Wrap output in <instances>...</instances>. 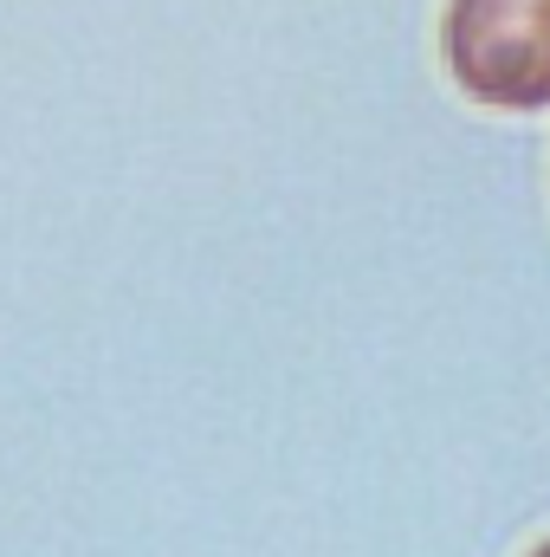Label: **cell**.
I'll list each match as a JSON object with an SVG mask.
<instances>
[{
  "instance_id": "cell-2",
  "label": "cell",
  "mask_w": 550,
  "mask_h": 557,
  "mask_svg": "<svg viewBox=\"0 0 550 557\" xmlns=\"http://www.w3.org/2000/svg\"><path fill=\"white\" fill-rule=\"evenodd\" d=\"M532 557H550V539H545V545H538V552H532Z\"/></svg>"
},
{
  "instance_id": "cell-1",
  "label": "cell",
  "mask_w": 550,
  "mask_h": 557,
  "mask_svg": "<svg viewBox=\"0 0 550 557\" xmlns=\"http://www.w3.org/2000/svg\"><path fill=\"white\" fill-rule=\"evenodd\" d=\"M447 72L492 111L550 104V0H453Z\"/></svg>"
}]
</instances>
